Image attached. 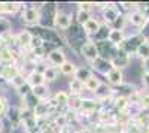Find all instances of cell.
Instances as JSON below:
<instances>
[{
  "instance_id": "obj_2",
  "label": "cell",
  "mask_w": 149,
  "mask_h": 133,
  "mask_svg": "<svg viewBox=\"0 0 149 133\" xmlns=\"http://www.w3.org/2000/svg\"><path fill=\"white\" fill-rule=\"evenodd\" d=\"M6 29H8V22H5V21H0V34H2Z\"/></svg>"
},
{
  "instance_id": "obj_1",
  "label": "cell",
  "mask_w": 149,
  "mask_h": 133,
  "mask_svg": "<svg viewBox=\"0 0 149 133\" xmlns=\"http://www.w3.org/2000/svg\"><path fill=\"white\" fill-rule=\"evenodd\" d=\"M70 41H73L74 43H79L82 39H84V33L81 32V29L79 27H73V29H70Z\"/></svg>"
}]
</instances>
